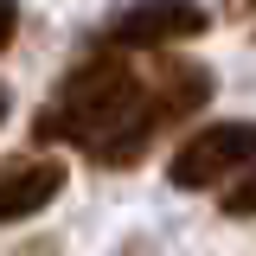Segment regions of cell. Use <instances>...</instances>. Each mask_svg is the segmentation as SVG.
<instances>
[{
  "label": "cell",
  "instance_id": "obj_1",
  "mask_svg": "<svg viewBox=\"0 0 256 256\" xmlns=\"http://www.w3.org/2000/svg\"><path fill=\"white\" fill-rule=\"evenodd\" d=\"M205 102H212L205 64L160 58L154 70H134V52L96 45L52 90L32 128H38V141H64L96 166H134L173 122H186Z\"/></svg>",
  "mask_w": 256,
  "mask_h": 256
},
{
  "label": "cell",
  "instance_id": "obj_2",
  "mask_svg": "<svg viewBox=\"0 0 256 256\" xmlns=\"http://www.w3.org/2000/svg\"><path fill=\"white\" fill-rule=\"evenodd\" d=\"M250 160H256V122H212L180 141L166 180L180 192H212V186H230Z\"/></svg>",
  "mask_w": 256,
  "mask_h": 256
},
{
  "label": "cell",
  "instance_id": "obj_3",
  "mask_svg": "<svg viewBox=\"0 0 256 256\" xmlns=\"http://www.w3.org/2000/svg\"><path fill=\"white\" fill-rule=\"evenodd\" d=\"M212 26V13L198 0H128L109 26L96 32V45H116V52H166V45H186Z\"/></svg>",
  "mask_w": 256,
  "mask_h": 256
},
{
  "label": "cell",
  "instance_id": "obj_4",
  "mask_svg": "<svg viewBox=\"0 0 256 256\" xmlns=\"http://www.w3.org/2000/svg\"><path fill=\"white\" fill-rule=\"evenodd\" d=\"M58 192H64V160H52V154L0 160V224H20L32 212H45Z\"/></svg>",
  "mask_w": 256,
  "mask_h": 256
},
{
  "label": "cell",
  "instance_id": "obj_5",
  "mask_svg": "<svg viewBox=\"0 0 256 256\" xmlns=\"http://www.w3.org/2000/svg\"><path fill=\"white\" fill-rule=\"evenodd\" d=\"M224 218H256V160L230 180V192H224Z\"/></svg>",
  "mask_w": 256,
  "mask_h": 256
},
{
  "label": "cell",
  "instance_id": "obj_6",
  "mask_svg": "<svg viewBox=\"0 0 256 256\" xmlns=\"http://www.w3.org/2000/svg\"><path fill=\"white\" fill-rule=\"evenodd\" d=\"M13 32H20V0H0V52L13 45Z\"/></svg>",
  "mask_w": 256,
  "mask_h": 256
},
{
  "label": "cell",
  "instance_id": "obj_7",
  "mask_svg": "<svg viewBox=\"0 0 256 256\" xmlns=\"http://www.w3.org/2000/svg\"><path fill=\"white\" fill-rule=\"evenodd\" d=\"M230 6H237V13H244V6H256V0H230Z\"/></svg>",
  "mask_w": 256,
  "mask_h": 256
}]
</instances>
